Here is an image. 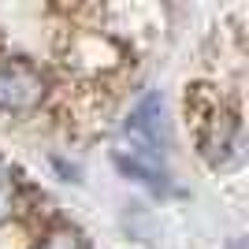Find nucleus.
Here are the masks:
<instances>
[{
    "instance_id": "nucleus-2",
    "label": "nucleus",
    "mask_w": 249,
    "mask_h": 249,
    "mask_svg": "<svg viewBox=\"0 0 249 249\" xmlns=\"http://www.w3.org/2000/svg\"><path fill=\"white\" fill-rule=\"evenodd\" d=\"M45 97V74L30 60L0 63V115H22Z\"/></svg>"
},
{
    "instance_id": "nucleus-1",
    "label": "nucleus",
    "mask_w": 249,
    "mask_h": 249,
    "mask_svg": "<svg viewBox=\"0 0 249 249\" xmlns=\"http://www.w3.org/2000/svg\"><path fill=\"white\" fill-rule=\"evenodd\" d=\"M115 167L126 178H134L149 190H164L171 182V164L164 149V123H160V101L145 97L134 112L126 115L119 134L112 142Z\"/></svg>"
},
{
    "instance_id": "nucleus-4",
    "label": "nucleus",
    "mask_w": 249,
    "mask_h": 249,
    "mask_svg": "<svg viewBox=\"0 0 249 249\" xmlns=\"http://www.w3.org/2000/svg\"><path fill=\"white\" fill-rule=\"evenodd\" d=\"M15 212V178L4 164H0V223H8Z\"/></svg>"
},
{
    "instance_id": "nucleus-3",
    "label": "nucleus",
    "mask_w": 249,
    "mask_h": 249,
    "mask_svg": "<svg viewBox=\"0 0 249 249\" xmlns=\"http://www.w3.org/2000/svg\"><path fill=\"white\" fill-rule=\"evenodd\" d=\"M37 249H89V246H86V238L78 234V231L60 227V231H52V234H49Z\"/></svg>"
}]
</instances>
